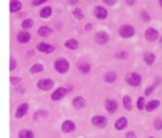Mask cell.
Masks as SVG:
<instances>
[{
  "mask_svg": "<svg viewBox=\"0 0 162 138\" xmlns=\"http://www.w3.org/2000/svg\"><path fill=\"white\" fill-rule=\"evenodd\" d=\"M78 69H79V71L82 73H88L89 71H90V65H89L88 63L82 62V63H80V64L78 65Z\"/></svg>",
  "mask_w": 162,
  "mask_h": 138,
  "instance_id": "603a6c76",
  "label": "cell"
},
{
  "mask_svg": "<svg viewBox=\"0 0 162 138\" xmlns=\"http://www.w3.org/2000/svg\"><path fill=\"white\" fill-rule=\"evenodd\" d=\"M119 33L123 38H130V36H132L134 34V29L130 26H122L119 29Z\"/></svg>",
  "mask_w": 162,
  "mask_h": 138,
  "instance_id": "3957f363",
  "label": "cell"
},
{
  "mask_svg": "<svg viewBox=\"0 0 162 138\" xmlns=\"http://www.w3.org/2000/svg\"><path fill=\"white\" fill-rule=\"evenodd\" d=\"M151 138H152V137H151Z\"/></svg>",
  "mask_w": 162,
  "mask_h": 138,
  "instance_id": "f6af8a7d",
  "label": "cell"
},
{
  "mask_svg": "<svg viewBox=\"0 0 162 138\" xmlns=\"http://www.w3.org/2000/svg\"><path fill=\"white\" fill-rule=\"evenodd\" d=\"M32 26H33V21L31 19H27V20H25V21L22 22V28L23 29H29Z\"/></svg>",
  "mask_w": 162,
  "mask_h": 138,
  "instance_id": "83f0119b",
  "label": "cell"
},
{
  "mask_svg": "<svg viewBox=\"0 0 162 138\" xmlns=\"http://www.w3.org/2000/svg\"><path fill=\"white\" fill-rule=\"evenodd\" d=\"M21 9V4L18 0H11L10 1V11L11 12H17Z\"/></svg>",
  "mask_w": 162,
  "mask_h": 138,
  "instance_id": "2e32d148",
  "label": "cell"
},
{
  "mask_svg": "<svg viewBox=\"0 0 162 138\" xmlns=\"http://www.w3.org/2000/svg\"><path fill=\"white\" fill-rule=\"evenodd\" d=\"M38 50L40 52H44V53H51L52 51H55V47L46 43H40L38 45Z\"/></svg>",
  "mask_w": 162,
  "mask_h": 138,
  "instance_id": "8fae6325",
  "label": "cell"
},
{
  "mask_svg": "<svg viewBox=\"0 0 162 138\" xmlns=\"http://www.w3.org/2000/svg\"><path fill=\"white\" fill-rule=\"evenodd\" d=\"M51 12H52L51 8L46 7L40 11V17H41V18H49V17H50V15H51Z\"/></svg>",
  "mask_w": 162,
  "mask_h": 138,
  "instance_id": "44dd1931",
  "label": "cell"
},
{
  "mask_svg": "<svg viewBox=\"0 0 162 138\" xmlns=\"http://www.w3.org/2000/svg\"><path fill=\"white\" fill-rule=\"evenodd\" d=\"M28 109H29V106H28V104H27V103H23V104H21V105L17 108L16 117H17V118H20V117L25 116L27 113H28Z\"/></svg>",
  "mask_w": 162,
  "mask_h": 138,
  "instance_id": "5b68a950",
  "label": "cell"
},
{
  "mask_svg": "<svg viewBox=\"0 0 162 138\" xmlns=\"http://www.w3.org/2000/svg\"><path fill=\"white\" fill-rule=\"evenodd\" d=\"M104 2L108 4L109 6H112V4H116V0H104Z\"/></svg>",
  "mask_w": 162,
  "mask_h": 138,
  "instance_id": "74e56055",
  "label": "cell"
},
{
  "mask_svg": "<svg viewBox=\"0 0 162 138\" xmlns=\"http://www.w3.org/2000/svg\"><path fill=\"white\" fill-rule=\"evenodd\" d=\"M66 47L68 49H71V50H76L78 47V41L74 40V39H70L66 42Z\"/></svg>",
  "mask_w": 162,
  "mask_h": 138,
  "instance_id": "ffe728a7",
  "label": "cell"
},
{
  "mask_svg": "<svg viewBox=\"0 0 162 138\" xmlns=\"http://www.w3.org/2000/svg\"><path fill=\"white\" fill-rule=\"evenodd\" d=\"M127 82L130 84V85H133V86H138L141 82V76L138 74V73H131L127 76Z\"/></svg>",
  "mask_w": 162,
  "mask_h": 138,
  "instance_id": "7a4b0ae2",
  "label": "cell"
},
{
  "mask_svg": "<svg viewBox=\"0 0 162 138\" xmlns=\"http://www.w3.org/2000/svg\"><path fill=\"white\" fill-rule=\"evenodd\" d=\"M106 108H107L108 112L113 113L116 109L118 108V103L116 101H111V99H108L106 102Z\"/></svg>",
  "mask_w": 162,
  "mask_h": 138,
  "instance_id": "4fadbf2b",
  "label": "cell"
},
{
  "mask_svg": "<svg viewBox=\"0 0 162 138\" xmlns=\"http://www.w3.org/2000/svg\"><path fill=\"white\" fill-rule=\"evenodd\" d=\"M53 86V81L51 80H40L38 82V87L44 91H48Z\"/></svg>",
  "mask_w": 162,
  "mask_h": 138,
  "instance_id": "277c9868",
  "label": "cell"
},
{
  "mask_svg": "<svg viewBox=\"0 0 162 138\" xmlns=\"http://www.w3.org/2000/svg\"><path fill=\"white\" fill-rule=\"evenodd\" d=\"M74 128H76V126L71 120H66L61 126V129H62L63 133H70V131H74Z\"/></svg>",
  "mask_w": 162,
  "mask_h": 138,
  "instance_id": "9c48e42d",
  "label": "cell"
},
{
  "mask_svg": "<svg viewBox=\"0 0 162 138\" xmlns=\"http://www.w3.org/2000/svg\"><path fill=\"white\" fill-rule=\"evenodd\" d=\"M92 124L98 127H104L107 125V118L103 116H94L92 118Z\"/></svg>",
  "mask_w": 162,
  "mask_h": 138,
  "instance_id": "8992f818",
  "label": "cell"
},
{
  "mask_svg": "<svg viewBox=\"0 0 162 138\" xmlns=\"http://www.w3.org/2000/svg\"><path fill=\"white\" fill-rule=\"evenodd\" d=\"M109 40V36L103 31H100L96 34V41L99 44H106Z\"/></svg>",
  "mask_w": 162,
  "mask_h": 138,
  "instance_id": "52a82bcc",
  "label": "cell"
},
{
  "mask_svg": "<svg viewBox=\"0 0 162 138\" xmlns=\"http://www.w3.org/2000/svg\"><path fill=\"white\" fill-rule=\"evenodd\" d=\"M44 70V66L41 65V64H34V65L30 69V72L31 73H37V72H41Z\"/></svg>",
  "mask_w": 162,
  "mask_h": 138,
  "instance_id": "f1b7e54d",
  "label": "cell"
},
{
  "mask_svg": "<svg viewBox=\"0 0 162 138\" xmlns=\"http://www.w3.org/2000/svg\"><path fill=\"white\" fill-rule=\"evenodd\" d=\"M16 69V60L14 58L10 59V70L11 71H14Z\"/></svg>",
  "mask_w": 162,
  "mask_h": 138,
  "instance_id": "d6a6232c",
  "label": "cell"
},
{
  "mask_svg": "<svg viewBox=\"0 0 162 138\" xmlns=\"http://www.w3.org/2000/svg\"><path fill=\"white\" fill-rule=\"evenodd\" d=\"M10 82H11L12 84L18 83V82H20V79H15V77H11V79H10Z\"/></svg>",
  "mask_w": 162,
  "mask_h": 138,
  "instance_id": "f35d334b",
  "label": "cell"
},
{
  "mask_svg": "<svg viewBox=\"0 0 162 138\" xmlns=\"http://www.w3.org/2000/svg\"><path fill=\"white\" fill-rule=\"evenodd\" d=\"M92 29V24H87V26H86V30H87V31H89V30H91Z\"/></svg>",
  "mask_w": 162,
  "mask_h": 138,
  "instance_id": "60d3db41",
  "label": "cell"
},
{
  "mask_svg": "<svg viewBox=\"0 0 162 138\" xmlns=\"http://www.w3.org/2000/svg\"><path fill=\"white\" fill-rule=\"evenodd\" d=\"M30 34L29 32H20L17 36V39L20 43H27V42H29L30 41Z\"/></svg>",
  "mask_w": 162,
  "mask_h": 138,
  "instance_id": "5bb4252c",
  "label": "cell"
},
{
  "mask_svg": "<svg viewBox=\"0 0 162 138\" xmlns=\"http://www.w3.org/2000/svg\"><path fill=\"white\" fill-rule=\"evenodd\" d=\"M159 105H160V103H159L158 101H151V102L148 103L147 111H148V112H152V111L157 108V107H158Z\"/></svg>",
  "mask_w": 162,
  "mask_h": 138,
  "instance_id": "cb8c5ba5",
  "label": "cell"
},
{
  "mask_svg": "<svg viewBox=\"0 0 162 138\" xmlns=\"http://www.w3.org/2000/svg\"><path fill=\"white\" fill-rule=\"evenodd\" d=\"M74 105L76 108L81 109V108H83V107H85L86 101L82 97H80V96H79V97H76L74 99Z\"/></svg>",
  "mask_w": 162,
  "mask_h": 138,
  "instance_id": "9a60e30c",
  "label": "cell"
},
{
  "mask_svg": "<svg viewBox=\"0 0 162 138\" xmlns=\"http://www.w3.org/2000/svg\"><path fill=\"white\" fill-rule=\"evenodd\" d=\"M74 17H76L77 19H79V20L83 19V15H82V12H81L80 9H76V10L74 11Z\"/></svg>",
  "mask_w": 162,
  "mask_h": 138,
  "instance_id": "f546056e",
  "label": "cell"
},
{
  "mask_svg": "<svg viewBox=\"0 0 162 138\" xmlns=\"http://www.w3.org/2000/svg\"><path fill=\"white\" fill-rule=\"evenodd\" d=\"M160 4H161V6H162V0H160Z\"/></svg>",
  "mask_w": 162,
  "mask_h": 138,
  "instance_id": "ee69618b",
  "label": "cell"
},
{
  "mask_svg": "<svg viewBox=\"0 0 162 138\" xmlns=\"http://www.w3.org/2000/svg\"><path fill=\"white\" fill-rule=\"evenodd\" d=\"M127 124H128V122H127V118H125V117H121L119 120H117V123L114 124V126H116V128H117V129L121 131V129H123V128L127 126Z\"/></svg>",
  "mask_w": 162,
  "mask_h": 138,
  "instance_id": "ac0fdd59",
  "label": "cell"
},
{
  "mask_svg": "<svg viewBox=\"0 0 162 138\" xmlns=\"http://www.w3.org/2000/svg\"><path fill=\"white\" fill-rule=\"evenodd\" d=\"M143 107H144V98L139 97V99H138V108L140 109V111H142Z\"/></svg>",
  "mask_w": 162,
  "mask_h": 138,
  "instance_id": "4dcf8cb0",
  "label": "cell"
},
{
  "mask_svg": "<svg viewBox=\"0 0 162 138\" xmlns=\"http://www.w3.org/2000/svg\"><path fill=\"white\" fill-rule=\"evenodd\" d=\"M127 56H128V53H127V52H121V53L117 54V58H127Z\"/></svg>",
  "mask_w": 162,
  "mask_h": 138,
  "instance_id": "d590c367",
  "label": "cell"
},
{
  "mask_svg": "<svg viewBox=\"0 0 162 138\" xmlns=\"http://www.w3.org/2000/svg\"><path fill=\"white\" fill-rule=\"evenodd\" d=\"M19 138H33L32 131L23 129V131H21L19 133Z\"/></svg>",
  "mask_w": 162,
  "mask_h": 138,
  "instance_id": "d4e9b609",
  "label": "cell"
},
{
  "mask_svg": "<svg viewBox=\"0 0 162 138\" xmlns=\"http://www.w3.org/2000/svg\"><path fill=\"white\" fill-rule=\"evenodd\" d=\"M142 17H143V19L146 20V21H149V20H150V17H149V15H148L146 11L142 12Z\"/></svg>",
  "mask_w": 162,
  "mask_h": 138,
  "instance_id": "e575fe53",
  "label": "cell"
},
{
  "mask_svg": "<svg viewBox=\"0 0 162 138\" xmlns=\"http://www.w3.org/2000/svg\"><path fill=\"white\" fill-rule=\"evenodd\" d=\"M47 0H32V4L33 6H38V4H44V2H46Z\"/></svg>",
  "mask_w": 162,
  "mask_h": 138,
  "instance_id": "836d02e7",
  "label": "cell"
},
{
  "mask_svg": "<svg viewBox=\"0 0 162 138\" xmlns=\"http://www.w3.org/2000/svg\"><path fill=\"white\" fill-rule=\"evenodd\" d=\"M55 68L59 73H66L69 70V63L64 59H59V60L56 61Z\"/></svg>",
  "mask_w": 162,
  "mask_h": 138,
  "instance_id": "6da1fadb",
  "label": "cell"
},
{
  "mask_svg": "<svg viewBox=\"0 0 162 138\" xmlns=\"http://www.w3.org/2000/svg\"><path fill=\"white\" fill-rule=\"evenodd\" d=\"M52 32V29L49 27H41L40 29L38 30V34L40 36H50Z\"/></svg>",
  "mask_w": 162,
  "mask_h": 138,
  "instance_id": "e0dca14e",
  "label": "cell"
},
{
  "mask_svg": "<svg viewBox=\"0 0 162 138\" xmlns=\"http://www.w3.org/2000/svg\"><path fill=\"white\" fill-rule=\"evenodd\" d=\"M155 60V56L154 54H152V53H146L144 54V61L147 64H152Z\"/></svg>",
  "mask_w": 162,
  "mask_h": 138,
  "instance_id": "484cf974",
  "label": "cell"
},
{
  "mask_svg": "<svg viewBox=\"0 0 162 138\" xmlns=\"http://www.w3.org/2000/svg\"><path fill=\"white\" fill-rule=\"evenodd\" d=\"M134 137H136V136H134V134H133L132 131L127 134V138H134Z\"/></svg>",
  "mask_w": 162,
  "mask_h": 138,
  "instance_id": "ab89813d",
  "label": "cell"
},
{
  "mask_svg": "<svg viewBox=\"0 0 162 138\" xmlns=\"http://www.w3.org/2000/svg\"><path fill=\"white\" fill-rule=\"evenodd\" d=\"M116 79H117V75H116V73H113V72L108 73L107 75H106V77H104L106 82H109V83H111V82L116 81Z\"/></svg>",
  "mask_w": 162,
  "mask_h": 138,
  "instance_id": "4316f807",
  "label": "cell"
},
{
  "mask_svg": "<svg viewBox=\"0 0 162 138\" xmlns=\"http://www.w3.org/2000/svg\"><path fill=\"white\" fill-rule=\"evenodd\" d=\"M94 15H96L97 18L99 19H106L108 16L107 10L102 7H96L94 8Z\"/></svg>",
  "mask_w": 162,
  "mask_h": 138,
  "instance_id": "30bf717a",
  "label": "cell"
},
{
  "mask_svg": "<svg viewBox=\"0 0 162 138\" xmlns=\"http://www.w3.org/2000/svg\"><path fill=\"white\" fill-rule=\"evenodd\" d=\"M154 88V86H150L146 90V95H150V92H152V90Z\"/></svg>",
  "mask_w": 162,
  "mask_h": 138,
  "instance_id": "8d00e7d4",
  "label": "cell"
},
{
  "mask_svg": "<svg viewBox=\"0 0 162 138\" xmlns=\"http://www.w3.org/2000/svg\"><path fill=\"white\" fill-rule=\"evenodd\" d=\"M77 1H78V0H71V2H72V4H76Z\"/></svg>",
  "mask_w": 162,
  "mask_h": 138,
  "instance_id": "7bdbcfd3",
  "label": "cell"
},
{
  "mask_svg": "<svg viewBox=\"0 0 162 138\" xmlns=\"http://www.w3.org/2000/svg\"><path fill=\"white\" fill-rule=\"evenodd\" d=\"M66 93H67L66 88H63V87L58 88V90H57V91L51 95V99L52 101H58V99H60V98H62L63 96L66 95Z\"/></svg>",
  "mask_w": 162,
  "mask_h": 138,
  "instance_id": "ba28073f",
  "label": "cell"
},
{
  "mask_svg": "<svg viewBox=\"0 0 162 138\" xmlns=\"http://www.w3.org/2000/svg\"><path fill=\"white\" fill-rule=\"evenodd\" d=\"M47 115H48V112H47V111H39V112H37L34 115H33V119L39 120V119H41V118L47 117Z\"/></svg>",
  "mask_w": 162,
  "mask_h": 138,
  "instance_id": "7402d4cb",
  "label": "cell"
},
{
  "mask_svg": "<svg viewBox=\"0 0 162 138\" xmlns=\"http://www.w3.org/2000/svg\"><path fill=\"white\" fill-rule=\"evenodd\" d=\"M146 38H147V40H149V41H154L155 39L158 38V32H157V30L152 29V28L148 29L147 32H146Z\"/></svg>",
  "mask_w": 162,
  "mask_h": 138,
  "instance_id": "7c38bea8",
  "label": "cell"
},
{
  "mask_svg": "<svg viewBox=\"0 0 162 138\" xmlns=\"http://www.w3.org/2000/svg\"><path fill=\"white\" fill-rule=\"evenodd\" d=\"M127 1H128V4H134V0H127Z\"/></svg>",
  "mask_w": 162,
  "mask_h": 138,
  "instance_id": "b9f144b4",
  "label": "cell"
},
{
  "mask_svg": "<svg viewBox=\"0 0 162 138\" xmlns=\"http://www.w3.org/2000/svg\"><path fill=\"white\" fill-rule=\"evenodd\" d=\"M154 127L157 128V129H162V120L161 119H157V120H155Z\"/></svg>",
  "mask_w": 162,
  "mask_h": 138,
  "instance_id": "1f68e13d",
  "label": "cell"
},
{
  "mask_svg": "<svg viewBox=\"0 0 162 138\" xmlns=\"http://www.w3.org/2000/svg\"><path fill=\"white\" fill-rule=\"evenodd\" d=\"M123 106L127 111H131L132 109V102H131V98L129 96H124L123 97Z\"/></svg>",
  "mask_w": 162,
  "mask_h": 138,
  "instance_id": "d6986e66",
  "label": "cell"
}]
</instances>
